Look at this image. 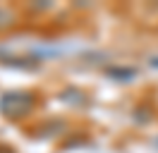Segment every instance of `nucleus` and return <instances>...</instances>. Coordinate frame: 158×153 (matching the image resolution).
Returning <instances> with one entry per match:
<instances>
[{
	"mask_svg": "<svg viewBox=\"0 0 158 153\" xmlns=\"http://www.w3.org/2000/svg\"><path fill=\"white\" fill-rule=\"evenodd\" d=\"M36 98L29 91H10L0 98V113L5 115L7 120H22L34 110Z\"/></svg>",
	"mask_w": 158,
	"mask_h": 153,
	"instance_id": "f257e3e1",
	"label": "nucleus"
},
{
	"mask_svg": "<svg viewBox=\"0 0 158 153\" xmlns=\"http://www.w3.org/2000/svg\"><path fill=\"white\" fill-rule=\"evenodd\" d=\"M15 22H17V12L12 7H7V5L5 7L0 5V29H10Z\"/></svg>",
	"mask_w": 158,
	"mask_h": 153,
	"instance_id": "f03ea898",
	"label": "nucleus"
}]
</instances>
